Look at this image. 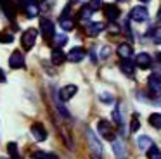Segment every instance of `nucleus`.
<instances>
[{"label":"nucleus","instance_id":"5701e85b","mask_svg":"<svg viewBox=\"0 0 161 159\" xmlns=\"http://www.w3.org/2000/svg\"><path fill=\"white\" fill-rule=\"evenodd\" d=\"M147 157L149 159H161V151L156 145H151V147L147 149Z\"/></svg>","mask_w":161,"mask_h":159},{"label":"nucleus","instance_id":"473e14b6","mask_svg":"<svg viewBox=\"0 0 161 159\" xmlns=\"http://www.w3.org/2000/svg\"><path fill=\"white\" fill-rule=\"evenodd\" d=\"M109 31H113V33H118V26H116V24H113V26H109Z\"/></svg>","mask_w":161,"mask_h":159},{"label":"nucleus","instance_id":"20e7f679","mask_svg":"<svg viewBox=\"0 0 161 159\" xmlns=\"http://www.w3.org/2000/svg\"><path fill=\"white\" fill-rule=\"evenodd\" d=\"M113 151H114L116 159H126V145L121 138H114L113 140Z\"/></svg>","mask_w":161,"mask_h":159},{"label":"nucleus","instance_id":"c85d7f7f","mask_svg":"<svg viewBox=\"0 0 161 159\" xmlns=\"http://www.w3.org/2000/svg\"><path fill=\"white\" fill-rule=\"evenodd\" d=\"M139 126H140L139 116H137V114H133V118H132V124H130V131H137V130H139Z\"/></svg>","mask_w":161,"mask_h":159},{"label":"nucleus","instance_id":"f704fd0d","mask_svg":"<svg viewBox=\"0 0 161 159\" xmlns=\"http://www.w3.org/2000/svg\"><path fill=\"white\" fill-rule=\"evenodd\" d=\"M158 59H159V61H161V54H158Z\"/></svg>","mask_w":161,"mask_h":159},{"label":"nucleus","instance_id":"e433bc0d","mask_svg":"<svg viewBox=\"0 0 161 159\" xmlns=\"http://www.w3.org/2000/svg\"><path fill=\"white\" fill-rule=\"evenodd\" d=\"M118 2H126V0H118Z\"/></svg>","mask_w":161,"mask_h":159},{"label":"nucleus","instance_id":"ddd939ff","mask_svg":"<svg viewBox=\"0 0 161 159\" xmlns=\"http://www.w3.org/2000/svg\"><path fill=\"white\" fill-rule=\"evenodd\" d=\"M104 14H106V17L113 23V21H116L119 17V9L116 5H111V3H109V5H104Z\"/></svg>","mask_w":161,"mask_h":159},{"label":"nucleus","instance_id":"7c9ffc66","mask_svg":"<svg viewBox=\"0 0 161 159\" xmlns=\"http://www.w3.org/2000/svg\"><path fill=\"white\" fill-rule=\"evenodd\" d=\"M2 41H4V43H9V41H12V36L9 33H5V36L2 38Z\"/></svg>","mask_w":161,"mask_h":159},{"label":"nucleus","instance_id":"412c9836","mask_svg":"<svg viewBox=\"0 0 161 159\" xmlns=\"http://www.w3.org/2000/svg\"><path fill=\"white\" fill-rule=\"evenodd\" d=\"M121 109H123V106H121V104H118V106L114 107V111H113V118H114V123H116V124H119V126L123 124V114H121Z\"/></svg>","mask_w":161,"mask_h":159},{"label":"nucleus","instance_id":"423d86ee","mask_svg":"<svg viewBox=\"0 0 161 159\" xmlns=\"http://www.w3.org/2000/svg\"><path fill=\"white\" fill-rule=\"evenodd\" d=\"M76 92H78L76 85H66L64 88L59 90V99L63 100V102H66V100L73 99V97L76 95Z\"/></svg>","mask_w":161,"mask_h":159},{"label":"nucleus","instance_id":"c756f323","mask_svg":"<svg viewBox=\"0 0 161 159\" xmlns=\"http://www.w3.org/2000/svg\"><path fill=\"white\" fill-rule=\"evenodd\" d=\"M7 151H9V154H11V156H16V154H18V147H16V144H9Z\"/></svg>","mask_w":161,"mask_h":159},{"label":"nucleus","instance_id":"f257e3e1","mask_svg":"<svg viewBox=\"0 0 161 159\" xmlns=\"http://www.w3.org/2000/svg\"><path fill=\"white\" fill-rule=\"evenodd\" d=\"M97 131L106 138V140H111V142L114 140V130H113V126H111V123H109V121H106V119H101V121H99Z\"/></svg>","mask_w":161,"mask_h":159},{"label":"nucleus","instance_id":"f8f14e48","mask_svg":"<svg viewBox=\"0 0 161 159\" xmlns=\"http://www.w3.org/2000/svg\"><path fill=\"white\" fill-rule=\"evenodd\" d=\"M135 64L139 66V68H142V69H147V68L151 66V55L146 54V52H140V54H137Z\"/></svg>","mask_w":161,"mask_h":159},{"label":"nucleus","instance_id":"393cba45","mask_svg":"<svg viewBox=\"0 0 161 159\" xmlns=\"http://www.w3.org/2000/svg\"><path fill=\"white\" fill-rule=\"evenodd\" d=\"M54 40H56V47H61V45H64L68 41V36L63 33H56L54 35Z\"/></svg>","mask_w":161,"mask_h":159},{"label":"nucleus","instance_id":"39448f33","mask_svg":"<svg viewBox=\"0 0 161 159\" xmlns=\"http://www.w3.org/2000/svg\"><path fill=\"white\" fill-rule=\"evenodd\" d=\"M21 41H23V45H25V48H31L36 41V30H33V28L26 30L25 35H23V38H21Z\"/></svg>","mask_w":161,"mask_h":159},{"label":"nucleus","instance_id":"aec40b11","mask_svg":"<svg viewBox=\"0 0 161 159\" xmlns=\"http://www.w3.org/2000/svg\"><path fill=\"white\" fill-rule=\"evenodd\" d=\"M102 30H104V24L102 23H92L90 26L87 28V35L88 36H97Z\"/></svg>","mask_w":161,"mask_h":159},{"label":"nucleus","instance_id":"72a5a7b5","mask_svg":"<svg viewBox=\"0 0 161 159\" xmlns=\"http://www.w3.org/2000/svg\"><path fill=\"white\" fill-rule=\"evenodd\" d=\"M158 19L161 21V7H159V12H158Z\"/></svg>","mask_w":161,"mask_h":159},{"label":"nucleus","instance_id":"c9c22d12","mask_svg":"<svg viewBox=\"0 0 161 159\" xmlns=\"http://www.w3.org/2000/svg\"><path fill=\"white\" fill-rule=\"evenodd\" d=\"M140 2H151V0H140Z\"/></svg>","mask_w":161,"mask_h":159},{"label":"nucleus","instance_id":"9b49d317","mask_svg":"<svg viewBox=\"0 0 161 159\" xmlns=\"http://www.w3.org/2000/svg\"><path fill=\"white\" fill-rule=\"evenodd\" d=\"M12 69H19V68H25V57H23L21 52H14L11 55V61H9Z\"/></svg>","mask_w":161,"mask_h":159},{"label":"nucleus","instance_id":"f3484780","mask_svg":"<svg viewBox=\"0 0 161 159\" xmlns=\"http://www.w3.org/2000/svg\"><path fill=\"white\" fill-rule=\"evenodd\" d=\"M147 85H149V88L153 90V92H156V93L161 92V80L158 78L156 74H153L149 80H147Z\"/></svg>","mask_w":161,"mask_h":159},{"label":"nucleus","instance_id":"f03ea898","mask_svg":"<svg viewBox=\"0 0 161 159\" xmlns=\"http://www.w3.org/2000/svg\"><path fill=\"white\" fill-rule=\"evenodd\" d=\"M87 138H88V145H90L92 154H94L95 157H99V156L102 154V145H101V142L97 140V137H95V133H94L92 130L87 131Z\"/></svg>","mask_w":161,"mask_h":159},{"label":"nucleus","instance_id":"6e6552de","mask_svg":"<svg viewBox=\"0 0 161 159\" xmlns=\"http://www.w3.org/2000/svg\"><path fill=\"white\" fill-rule=\"evenodd\" d=\"M85 54H87V52L81 47H75V48H71L69 54H68V61L69 62H80L85 59Z\"/></svg>","mask_w":161,"mask_h":159},{"label":"nucleus","instance_id":"4be33fe9","mask_svg":"<svg viewBox=\"0 0 161 159\" xmlns=\"http://www.w3.org/2000/svg\"><path fill=\"white\" fill-rule=\"evenodd\" d=\"M137 144H139V147H140V149H149L151 145H154V144H153V140H151L149 137H146V135H142V137L137 138Z\"/></svg>","mask_w":161,"mask_h":159},{"label":"nucleus","instance_id":"a878e982","mask_svg":"<svg viewBox=\"0 0 161 159\" xmlns=\"http://www.w3.org/2000/svg\"><path fill=\"white\" fill-rule=\"evenodd\" d=\"M99 99H101L104 104H111L113 102V95H111V93H108V92H101V93H99Z\"/></svg>","mask_w":161,"mask_h":159},{"label":"nucleus","instance_id":"9d476101","mask_svg":"<svg viewBox=\"0 0 161 159\" xmlns=\"http://www.w3.org/2000/svg\"><path fill=\"white\" fill-rule=\"evenodd\" d=\"M31 135L36 138L38 142H43L47 138V130H45V126L43 124H40V123H35L31 126Z\"/></svg>","mask_w":161,"mask_h":159},{"label":"nucleus","instance_id":"4468645a","mask_svg":"<svg viewBox=\"0 0 161 159\" xmlns=\"http://www.w3.org/2000/svg\"><path fill=\"white\" fill-rule=\"evenodd\" d=\"M119 69H121V73H125L126 76H133V73H135V64H133L130 59H123V62L119 64Z\"/></svg>","mask_w":161,"mask_h":159},{"label":"nucleus","instance_id":"1a4fd4ad","mask_svg":"<svg viewBox=\"0 0 161 159\" xmlns=\"http://www.w3.org/2000/svg\"><path fill=\"white\" fill-rule=\"evenodd\" d=\"M68 12H69V10L66 9L59 17V24H61V28H63L64 31H71L75 28V23H73V19H71V16H68Z\"/></svg>","mask_w":161,"mask_h":159},{"label":"nucleus","instance_id":"0eeeda50","mask_svg":"<svg viewBox=\"0 0 161 159\" xmlns=\"http://www.w3.org/2000/svg\"><path fill=\"white\" fill-rule=\"evenodd\" d=\"M40 31H42L43 38H52L54 36V23L49 19L40 21Z\"/></svg>","mask_w":161,"mask_h":159},{"label":"nucleus","instance_id":"2f4dec72","mask_svg":"<svg viewBox=\"0 0 161 159\" xmlns=\"http://www.w3.org/2000/svg\"><path fill=\"white\" fill-rule=\"evenodd\" d=\"M108 55H109V47H104V50H102L101 57H108Z\"/></svg>","mask_w":161,"mask_h":159},{"label":"nucleus","instance_id":"2eb2a0df","mask_svg":"<svg viewBox=\"0 0 161 159\" xmlns=\"http://www.w3.org/2000/svg\"><path fill=\"white\" fill-rule=\"evenodd\" d=\"M50 57H52V62H54V64H63V62L68 59V55L64 54V52L61 50L59 47H56V48L52 50V54H50Z\"/></svg>","mask_w":161,"mask_h":159},{"label":"nucleus","instance_id":"b1692460","mask_svg":"<svg viewBox=\"0 0 161 159\" xmlns=\"http://www.w3.org/2000/svg\"><path fill=\"white\" fill-rule=\"evenodd\" d=\"M149 124L158 130H161V114H151L149 116Z\"/></svg>","mask_w":161,"mask_h":159},{"label":"nucleus","instance_id":"6ab92c4d","mask_svg":"<svg viewBox=\"0 0 161 159\" xmlns=\"http://www.w3.org/2000/svg\"><path fill=\"white\" fill-rule=\"evenodd\" d=\"M92 12H94V7H90V5H85L83 9L80 10V14H78V17H80V21H81V23H87V21H90V17H92Z\"/></svg>","mask_w":161,"mask_h":159},{"label":"nucleus","instance_id":"cd10ccee","mask_svg":"<svg viewBox=\"0 0 161 159\" xmlns=\"http://www.w3.org/2000/svg\"><path fill=\"white\" fill-rule=\"evenodd\" d=\"M153 41L156 45H161V28H156L153 31Z\"/></svg>","mask_w":161,"mask_h":159},{"label":"nucleus","instance_id":"a211bd4d","mask_svg":"<svg viewBox=\"0 0 161 159\" xmlns=\"http://www.w3.org/2000/svg\"><path fill=\"white\" fill-rule=\"evenodd\" d=\"M133 54V50H132V47H130L128 43H121L118 47V55L121 59H130V55Z\"/></svg>","mask_w":161,"mask_h":159},{"label":"nucleus","instance_id":"dca6fc26","mask_svg":"<svg viewBox=\"0 0 161 159\" xmlns=\"http://www.w3.org/2000/svg\"><path fill=\"white\" fill-rule=\"evenodd\" d=\"M38 10H40L38 2H36V0H31V2H28L25 12H26V16H28V17H36V16H38Z\"/></svg>","mask_w":161,"mask_h":159},{"label":"nucleus","instance_id":"7ed1b4c3","mask_svg":"<svg viewBox=\"0 0 161 159\" xmlns=\"http://www.w3.org/2000/svg\"><path fill=\"white\" fill-rule=\"evenodd\" d=\"M147 17H149V14H147V9L142 5H137L132 9V12H130V19L135 21V23H146Z\"/></svg>","mask_w":161,"mask_h":159},{"label":"nucleus","instance_id":"bb28decb","mask_svg":"<svg viewBox=\"0 0 161 159\" xmlns=\"http://www.w3.org/2000/svg\"><path fill=\"white\" fill-rule=\"evenodd\" d=\"M33 159H57V157L52 154H45V152H35V154H33Z\"/></svg>","mask_w":161,"mask_h":159}]
</instances>
